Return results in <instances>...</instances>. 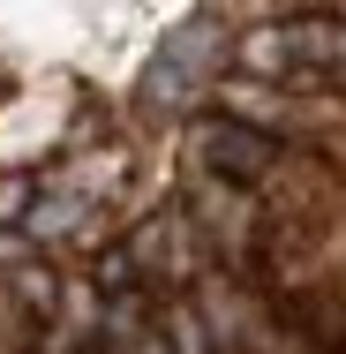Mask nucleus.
I'll return each instance as SVG.
<instances>
[{"label": "nucleus", "mask_w": 346, "mask_h": 354, "mask_svg": "<svg viewBox=\"0 0 346 354\" xmlns=\"http://www.w3.org/2000/svg\"><path fill=\"white\" fill-rule=\"evenodd\" d=\"M181 158H189V174H204V181H233V189H256V196H264V189H271L301 151H286L278 136L249 129V121L196 113V121H189V136H181Z\"/></svg>", "instance_id": "f03ea898"}, {"label": "nucleus", "mask_w": 346, "mask_h": 354, "mask_svg": "<svg viewBox=\"0 0 346 354\" xmlns=\"http://www.w3.org/2000/svg\"><path fill=\"white\" fill-rule=\"evenodd\" d=\"M0 286H8V301H15L23 317H46V324H53V301H61V272H53L46 257H30V264L0 272Z\"/></svg>", "instance_id": "7ed1b4c3"}, {"label": "nucleus", "mask_w": 346, "mask_h": 354, "mask_svg": "<svg viewBox=\"0 0 346 354\" xmlns=\"http://www.w3.org/2000/svg\"><path fill=\"white\" fill-rule=\"evenodd\" d=\"M331 83H339V98H346V15H339V38H331Z\"/></svg>", "instance_id": "39448f33"}, {"label": "nucleus", "mask_w": 346, "mask_h": 354, "mask_svg": "<svg viewBox=\"0 0 346 354\" xmlns=\"http://www.w3.org/2000/svg\"><path fill=\"white\" fill-rule=\"evenodd\" d=\"M121 354H166V347H158V332H143L136 347H121Z\"/></svg>", "instance_id": "423d86ee"}, {"label": "nucleus", "mask_w": 346, "mask_h": 354, "mask_svg": "<svg viewBox=\"0 0 346 354\" xmlns=\"http://www.w3.org/2000/svg\"><path fill=\"white\" fill-rule=\"evenodd\" d=\"M226 75V15L218 8H196L166 46H158V61L143 75V106H166V121H181V113H196V98H204L211 83Z\"/></svg>", "instance_id": "f257e3e1"}, {"label": "nucleus", "mask_w": 346, "mask_h": 354, "mask_svg": "<svg viewBox=\"0 0 346 354\" xmlns=\"http://www.w3.org/2000/svg\"><path fill=\"white\" fill-rule=\"evenodd\" d=\"M151 332H158V347H166V354H218V347H211V332H204V317H196V301H158Z\"/></svg>", "instance_id": "20e7f679"}]
</instances>
